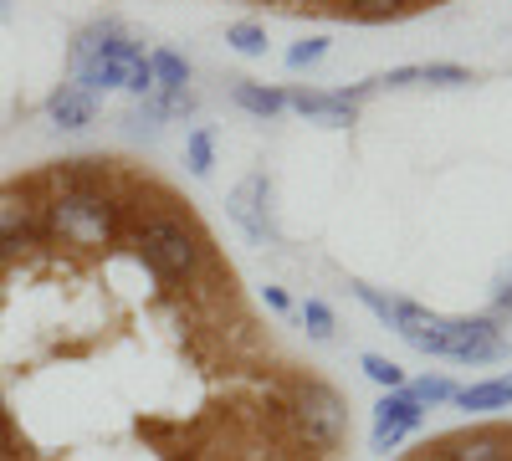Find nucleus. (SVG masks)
<instances>
[{"label":"nucleus","mask_w":512,"mask_h":461,"mask_svg":"<svg viewBox=\"0 0 512 461\" xmlns=\"http://www.w3.org/2000/svg\"><path fill=\"white\" fill-rule=\"evenodd\" d=\"M128 241H134V251L149 262L154 277L185 287L190 277H200L210 262L221 257L216 246H210V236L200 231V221L190 211H175V200H134V211H128Z\"/></svg>","instance_id":"obj_1"},{"label":"nucleus","mask_w":512,"mask_h":461,"mask_svg":"<svg viewBox=\"0 0 512 461\" xmlns=\"http://www.w3.org/2000/svg\"><path fill=\"white\" fill-rule=\"evenodd\" d=\"M36 190H41V180L36 185H0V272L47 241V226H41V195Z\"/></svg>","instance_id":"obj_2"},{"label":"nucleus","mask_w":512,"mask_h":461,"mask_svg":"<svg viewBox=\"0 0 512 461\" xmlns=\"http://www.w3.org/2000/svg\"><path fill=\"white\" fill-rule=\"evenodd\" d=\"M507 354H512V344L492 318H446L441 359H451V364H497Z\"/></svg>","instance_id":"obj_3"},{"label":"nucleus","mask_w":512,"mask_h":461,"mask_svg":"<svg viewBox=\"0 0 512 461\" xmlns=\"http://www.w3.org/2000/svg\"><path fill=\"white\" fill-rule=\"evenodd\" d=\"M379 93V77L374 82H359V88H338V93H323V88H292L287 93V108L303 113V118H318V123H333V129H344L354 123L359 103Z\"/></svg>","instance_id":"obj_4"},{"label":"nucleus","mask_w":512,"mask_h":461,"mask_svg":"<svg viewBox=\"0 0 512 461\" xmlns=\"http://www.w3.org/2000/svg\"><path fill=\"white\" fill-rule=\"evenodd\" d=\"M425 426V405H415L405 390H384V400L374 405V431H369V446L379 456H390L400 451L405 436H415Z\"/></svg>","instance_id":"obj_5"},{"label":"nucleus","mask_w":512,"mask_h":461,"mask_svg":"<svg viewBox=\"0 0 512 461\" xmlns=\"http://www.w3.org/2000/svg\"><path fill=\"white\" fill-rule=\"evenodd\" d=\"M267 195H272L267 175H246V180L231 190V200H226L231 221H236L251 241H272V236H277V231H272V211H267Z\"/></svg>","instance_id":"obj_6"},{"label":"nucleus","mask_w":512,"mask_h":461,"mask_svg":"<svg viewBox=\"0 0 512 461\" xmlns=\"http://www.w3.org/2000/svg\"><path fill=\"white\" fill-rule=\"evenodd\" d=\"M47 118L57 123V129H88V123L98 118V98L77 93V88H57L47 98Z\"/></svg>","instance_id":"obj_7"},{"label":"nucleus","mask_w":512,"mask_h":461,"mask_svg":"<svg viewBox=\"0 0 512 461\" xmlns=\"http://www.w3.org/2000/svg\"><path fill=\"white\" fill-rule=\"evenodd\" d=\"M231 98H236V108L251 113V118H277V113L287 108V93H282V88H272V82H246V77L231 82Z\"/></svg>","instance_id":"obj_8"},{"label":"nucleus","mask_w":512,"mask_h":461,"mask_svg":"<svg viewBox=\"0 0 512 461\" xmlns=\"http://www.w3.org/2000/svg\"><path fill=\"white\" fill-rule=\"evenodd\" d=\"M451 405H461V410H507V405H512V369L497 374V380H482V385L456 390Z\"/></svg>","instance_id":"obj_9"},{"label":"nucleus","mask_w":512,"mask_h":461,"mask_svg":"<svg viewBox=\"0 0 512 461\" xmlns=\"http://www.w3.org/2000/svg\"><path fill=\"white\" fill-rule=\"evenodd\" d=\"M149 72H154V93H185L190 88V57H180L175 47H154Z\"/></svg>","instance_id":"obj_10"},{"label":"nucleus","mask_w":512,"mask_h":461,"mask_svg":"<svg viewBox=\"0 0 512 461\" xmlns=\"http://www.w3.org/2000/svg\"><path fill=\"white\" fill-rule=\"evenodd\" d=\"M200 108V98L185 88V93H149L139 98V118H190Z\"/></svg>","instance_id":"obj_11"},{"label":"nucleus","mask_w":512,"mask_h":461,"mask_svg":"<svg viewBox=\"0 0 512 461\" xmlns=\"http://www.w3.org/2000/svg\"><path fill=\"white\" fill-rule=\"evenodd\" d=\"M297 323H303L318 344H333V308L323 298H303V303H297Z\"/></svg>","instance_id":"obj_12"},{"label":"nucleus","mask_w":512,"mask_h":461,"mask_svg":"<svg viewBox=\"0 0 512 461\" xmlns=\"http://www.w3.org/2000/svg\"><path fill=\"white\" fill-rule=\"evenodd\" d=\"M410 6H420V0H349V16L354 21H395V16H405Z\"/></svg>","instance_id":"obj_13"},{"label":"nucleus","mask_w":512,"mask_h":461,"mask_svg":"<svg viewBox=\"0 0 512 461\" xmlns=\"http://www.w3.org/2000/svg\"><path fill=\"white\" fill-rule=\"evenodd\" d=\"M420 82H431V88H466V82H477V72L461 62H425Z\"/></svg>","instance_id":"obj_14"},{"label":"nucleus","mask_w":512,"mask_h":461,"mask_svg":"<svg viewBox=\"0 0 512 461\" xmlns=\"http://www.w3.org/2000/svg\"><path fill=\"white\" fill-rule=\"evenodd\" d=\"M185 159H190V175H210V164H216V139H210V129H190L185 134Z\"/></svg>","instance_id":"obj_15"},{"label":"nucleus","mask_w":512,"mask_h":461,"mask_svg":"<svg viewBox=\"0 0 512 461\" xmlns=\"http://www.w3.org/2000/svg\"><path fill=\"white\" fill-rule=\"evenodd\" d=\"M226 41H231L241 57H267V31L256 26V21H236V26H226Z\"/></svg>","instance_id":"obj_16"},{"label":"nucleus","mask_w":512,"mask_h":461,"mask_svg":"<svg viewBox=\"0 0 512 461\" xmlns=\"http://www.w3.org/2000/svg\"><path fill=\"white\" fill-rule=\"evenodd\" d=\"M405 395H410L415 405H441V400H451V395H456V385L446 380V374H425V380L405 385Z\"/></svg>","instance_id":"obj_17"},{"label":"nucleus","mask_w":512,"mask_h":461,"mask_svg":"<svg viewBox=\"0 0 512 461\" xmlns=\"http://www.w3.org/2000/svg\"><path fill=\"white\" fill-rule=\"evenodd\" d=\"M359 364H364V374H369L374 385H384V390H405V369H400L395 359H384V354H364Z\"/></svg>","instance_id":"obj_18"},{"label":"nucleus","mask_w":512,"mask_h":461,"mask_svg":"<svg viewBox=\"0 0 512 461\" xmlns=\"http://www.w3.org/2000/svg\"><path fill=\"white\" fill-rule=\"evenodd\" d=\"M323 52H328V41H297L287 52V67H313V62H323Z\"/></svg>","instance_id":"obj_19"},{"label":"nucleus","mask_w":512,"mask_h":461,"mask_svg":"<svg viewBox=\"0 0 512 461\" xmlns=\"http://www.w3.org/2000/svg\"><path fill=\"white\" fill-rule=\"evenodd\" d=\"M123 88L134 93V98H149V93H154V72H149V57H144V62H134V72H128V82H123Z\"/></svg>","instance_id":"obj_20"},{"label":"nucleus","mask_w":512,"mask_h":461,"mask_svg":"<svg viewBox=\"0 0 512 461\" xmlns=\"http://www.w3.org/2000/svg\"><path fill=\"white\" fill-rule=\"evenodd\" d=\"M415 82H420V67H395L379 77V88H415Z\"/></svg>","instance_id":"obj_21"},{"label":"nucleus","mask_w":512,"mask_h":461,"mask_svg":"<svg viewBox=\"0 0 512 461\" xmlns=\"http://www.w3.org/2000/svg\"><path fill=\"white\" fill-rule=\"evenodd\" d=\"M497 313H512V277H507L502 292H497Z\"/></svg>","instance_id":"obj_22"},{"label":"nucleus","mask_w":512,"mask_h":461,"mask_svg":"<svg viewBox=\"0 0 512 461\" xmlns=\"http://www.w3.org/2000/svg\"><path fill=\"white\" fill-rule=\"evenodd\" d=\"M267 303H272L277 313H287V292H282V287H267Z\"/></svg>","instance_id":"obj_23"},{"label":"nucleus","mask_w":512,"mask_h":461,"mask_svg":"<svg viewBox=\"0 0 512 461\" xmlns=\"http://www.w3.org/2000/svg\"><path fill=\"white\" fill-rule=\"evenodd\" d=\"M11 456V436H6V421H0V461Z\"/></svg>","instance_id":"obj_24"},{"label":"nucleus","mask_w":512,"mask_h":461,"mask_svg":"<svg viewBox=\"0 0 512 461\" xmlns=\"http://www.w3.org/2000/svg\"><path fill=\"white\" fill-rule=\"evenodd\" d=\"M0 21H11V0H0Z\"/></svg>","instance_id":"obj_25"}]
</instances>
